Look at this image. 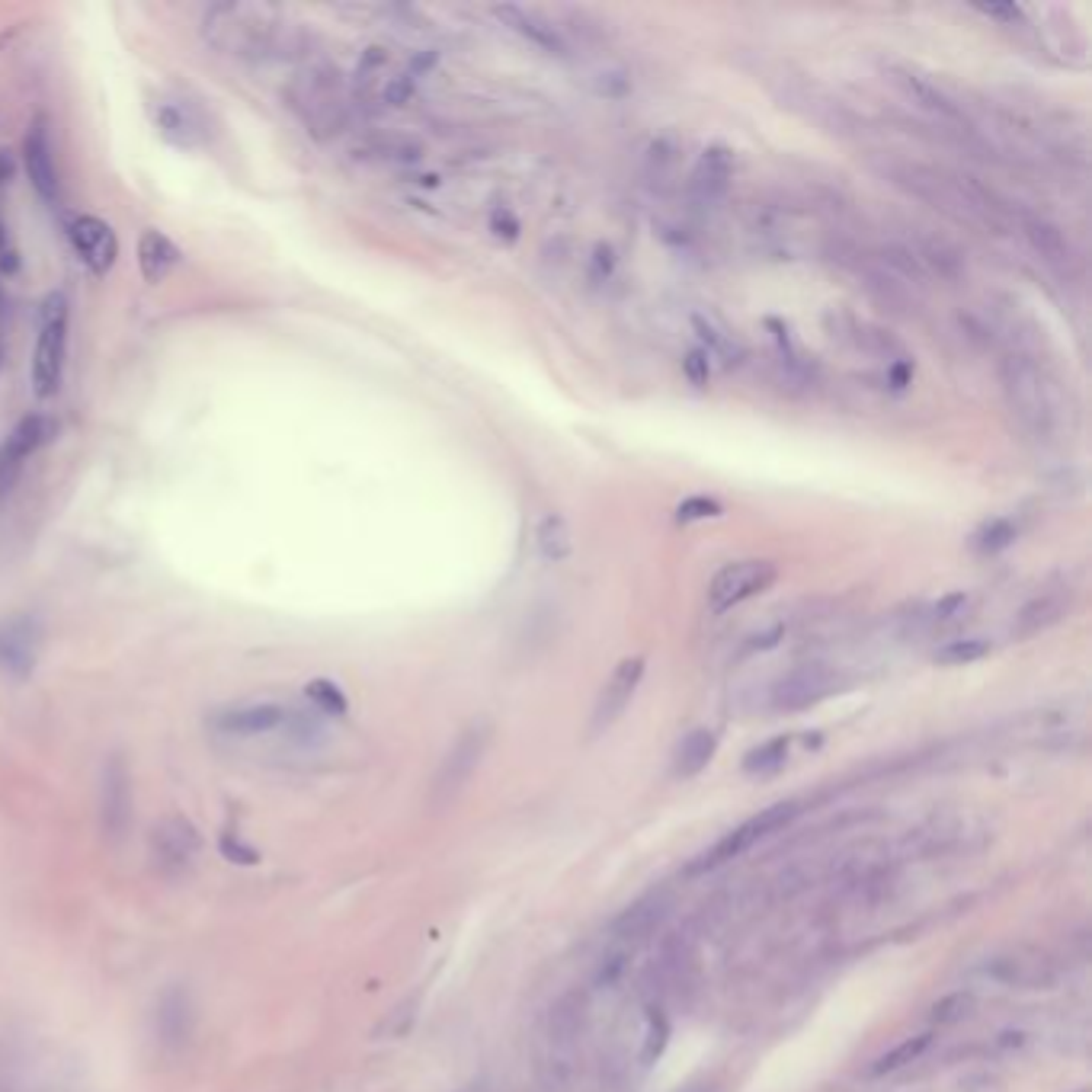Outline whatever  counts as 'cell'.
Returning a JSON list of instances; mask_svg holds the SVG:
<instances>
[{
	"mask_svg": "<svg viewBox=\"0 0 1092 1092\" xmlns=\"http://www.w3.org/2000/svg\"><path fill=\"white\" fill-rule=\"evenodd\" d=\"M289 709L279 701H247V705H235V709H224L215 715V731L231 734V737H257V734H269L285 727Z\"/></svg>",
	"mask_w": 1092,
	"mask_h": 1092,
	"instance_id": "cell-27",
	"label": "cell"
},
{
	"mask_svg": "<svg viewBox=\"0 0 1092 1092\" xmlns=\"http://www.w3.org/2000/svg\"><path fill=\"white\" fill-rule=\"evenodd\" d=\"M1012 541H1016V526H1012L1009 519H993V522H987V526L977 532V538H974L977 552H984V555L1003 552V549H1009Z\"/></svg>",
	"mask_w": 1092,
	"mask_h": 1092,
	"instance_id": "cell-43",
	"label": "cell"
},
{
	"mask_svg": "<svg viewBox=\"0 0 1092 1092\" xmlns=\"http://www.w3.org/2000/svg\"><path fill=\"white\" fill-rule=\"evenodd\" d=\"M221 855L231 859V862H241V866H254V862L260 859L247 843H241L238 833H224V836H221Z\"/></svg>",
	"mask_w": 1092,
	"mask_h": 1092,
	"instance_id": "cell-48",
	"label": "cell"
},
{
	"mask_svg": "<svg viewBox=\"0 0 1092 1092\" xmlns=\"http://www.w3.org/2000/svg\"><path fill=\"white\" fill-rule=\"evenodd\" d=\"M196 855H199V833L187 817H167V821L154 827L151 859H154V869L161 875L176 878V875L190 872Z\"/></svg>",
	"mask_w": 1092,
	"mask_h": 1092,
	"instance_id": "cell-19",
	"label": "cell"
},
{
	"mask_svg": "<svg viewBox=\"0 0 1092 1092\" xmlns=\"http://www.w3.org/2000/svg\"><path fill=\"white\" fill-rule=\"evenodd\" d=\"M0 269H4V272H13V269H16L13 254H4V250H0Z\"/></svg>",
	"mask_w": 1092,
	"mask_h": 1092,
	"instance_id": "cell-54",
	"label": "cell"
},
{
	"mask_svg": "<svg viewBox=\"0 0 1092 1092\" xmlns=\"http://www.w3.org/2000/svg\"><path fill=\"white\" fill-rule=\"evenodd\" d=\"M641 679H644V657H625L622 664L612 670V676L606 679V686L593 705V715H589V734L593 737L606 734L609 727L625 715L634 692L641 686Z\"/></svg>",
	"mask_w": 1092,
	"mask_h": 1092,
	"instance_id": "cell-17",
	"label": "cell"
},
{
	"mask_svg": "<svg viewBox=\"0 0 1092 1092\" xmlns=\"http://www.w3.org/2000/svg\"><path fill=\"white\" fill-rule=\"evenodd\" d=\"M667 914V900L664 897H647L641 903L628 906L625 914L616 920V936L619 939H631V936H644V932L660 923Z\"/></svg>",
	"mask_w": 1092,
	"mask_h": 1092,
	"instance_id": "cell-35",
	"label": "cell"
},
{
	"mask_svg": "<svg viewBox=\"0 0 1092 1092\" xmlns=\"http://www.w3.org/2000/svg\"><path fill=\"white\" fill-rule=\"evenodd\" d=\"M67 295L52 292L42 302V324L33 356V392L36 398H55L64 378V359H67Z\"/></svg>",
	"mask_w": 1092,
	"mask_h": 1092,
	"instance_id": "cell-7",
	"label": "cell"
},
{
	"mask_svg": "<svg viewBox=\"0 0 1092 1092\" xmlns=\"http://www.w3.org/2000/svg\"><path fill=\"white\" fill-rule=\"evenodd\" d=\"M22 161H27V173L33 179L36 193L52 202V206H61V179L55 170V154H52V135H49V122L45 116H36L27 139H22Z\"/></svg>",
	"mask_w": 1092,
	"mask_h": 1092,
	"instance_id": "cell-24",
	"label": "cell"
},
{
	"mask_svg": "<svg viewBox=\"0 0 1092 1092\" xmlns=\"http://www.w3.org/2000/svg\"><path fill=\"white\" fill-rule=\"evenodd\" d=\"M285 100L317 142H330L350 125L344 74L333 64H311L299 71L285 87Z\"/></svg>",
	"mask_w": 1092,
	"mask_h": 1092,
	"instance_id": "cell-3",
	"label": "cell"
},
{
	"mask_svg": "<svg viewBox=\"0 0 1092 1092\" xmlns=\"http://www.w3.org/2000/svg\"><path fill=\"white\" fill-rule=\"evenodd\" d=\"M836 686H839L836 670L814 660V664H801V667L788 670L776 686H772L769 698H772V709L776 712H801L817 701H824L830 692H836Z\"/></svg>",
	"mask_w": 1092,
	"mask_h": 1092,
	"instance_id": "cell-15",
	"label": "cell"
},
{
	"mask_svg": "<svg viewBox=\"0 0 1092 1092\" xmlns=\"http://www.w3.org/2000/svg\"><path fill=\"white\" fill-rule=\"evenodd\" d=\"M154 122H157V132L164 135V139L176 148H196L199 142V128L196 122L190 119V112L184 106H170V103H161L154 112Z\"/></svg>",
	"mask_w": 1092,
	"mask_h": 1092,
	"instance_id": "cell-33",
	"label": "cell"
},
{
	"mask_svg": "<svg viewBox=\"0 0 1092 1092\" xmlns=\"http://www.w3.org/2000/svg\"><path fill=\"white\" fill-rule=\"evenodd\" d=\"M490 227H493V235H497V238H507V241H513V238H516V231H519V224H516V218H513L510 212H493Z\"/></svg>",
	"mask_w": 1092,
	"mask_h": 1092,
	"instance_id": "cell-50",
	"label": "cell"
},
{
	"mask_svg": "<svg viewBox=\"0 0 1092 1092\" xmlns=\"http://www.w3.org/2000/svg\"><path fill=\"white\" fill-rule=\"evenodd\" d=\"M196 1035V1006L187 987H167L154 1009V1041L164 1054H184Z\"/></svg>",
	"mask_w": 1092,
	"mask_h": 1092,
	"instance_id": "cell-16",
	"label": "cell"
},
{
	"mask_svg": "<svg viewBox=\"0 0 1092 1092\" xmlns=\"http://www.w3.org/2000/svg\"><path fill=\"white\" fill-rule=\"evenodd\" d=\"M932 1038H936L932 1032H920V1035H909V1038H903L900 1044H894L891 1051H884L881 1057H875V1060H872V1067H869V1077H887V1074H897V1071H903V1067H909V1063L920 1060V1057L929 1051Z\"/></svg>",
	"mask_w": 1092,
	"mask_h": 1092,
	"instance_id": "cell-32",
	"label": "cell"
},
{
	"mask_svg": "<svg viewBox=\"0 0 1092 1092\" xmlns=\"http://www.w3.org/2000/svg\"><path fill=\"white\" fill-rule=\"evenodd\" d=\"M974 1006H977V999H974L971 990L945 993L929 1006V1022H932V1026H958V1022L971 1019Z\"/></svg>",
	"mask_w": 1092,
	"mask_h": 1092,
	"instance_id": "cell-39",
	"label": "cell"
},
{
	"mask_svg": "<svg viewBox=\"0 0 1092 1092\" xmlns=\"http://www.w3.org/2000/svg\"><path fill=\"white\" fill-rule=\"evenodd\" d=\"M779 577L776 561L766 558H746V561H734L724 564L715 574V580L709 583V609L715 616H724V612L737 609L740 603L760 596L763 589H769Z\"/></svg>",
	"mask_w": 1092,
	"mask_h": 1092,
	"instance_id": "cell-12",
	"label": "cell"
},
{
	"mask_svg": "<svg viewBox=\"0 0 1092 1092\" xmlns=\"http://www.w3.org/2000/svg\"><path fill=\"white\" fill-rule=\"evenodd\" d=\"M67 241H71L77 260L94 276H106L119 260V238L112 231V224L97 215H74L67 221Z\"/></svg>",
	"mask_w": 1092,
	"mask_h": 1092,
	"instance_id": "cell-18",
	"label": "cell"
},
{
	"mask_svg": "<svg viewBox=\"0 0 1092 1092\" xmlns=\"http://www.w3.org/2000/svg\"><path fill=\"white\" fill-rule=\"evenodd\" d=\"M869 164L891 187L926 202V206H932L951 221L977 224L990 235L1012 231L1016 206L999 193H993L990 187L977 184L974 176H965L948 167H936V164L909 161V157H900V154H872Z\"/></svg>",
	"mask_w": 1092,
	"mask_h": 1092,
	"instance_id": "cell-1",
	"label": "cell"
},
{
	"mask_svg": "<svg viewBox=\"0 0 1092 1092\" xmlns=\"http://www.w3.org/2000/svg\"><path fill=\"white\" fill-rule=\"evenodd\" d=\"M686 375H689L695 384L709 381V359H705V353H692V356L686 359Z\"/></svg>",
	"mask_w": 1092,
	"mask_h": 1092,
	"instance_id": "cell-51",
	"label": "cell"
},
{
	"mask_svg": "<svg viewBox=\"0 0 1092 1092\" xmlns=\"http://www.w3.org/2000/svg\"><path fill=\"white\" fill-rule=\"evenodd\" d=\"M827 324H830L836 340H843V344H849L859 353H866L872 359H884L887 366L906 362V350H903V344L891 330H884L878 324H869V321H859V317H852V314H830Z\"/></svg>",
	"mask_w": 1092,
	"mask_h": 1092,
	"instance_id": "cell-22",
	"label": "cell"
},
{
	"mask_svg": "<svg viewBox=\"0 0 1092 1092\" xmlns=\"http://www.w3.org/2000/svg\"><path fill=\"white\" fill-rule=\"evenodd\" d=\"M583 996L567 993L549 1012L544 1026V1044H549V1074L552 1083H567L577 1071L580 1038H583Z\"/></svg>",
	"mask_w": 1092,
	"mask_h": 1092,
	"instance_id": "cell-11",
	"label": "cell"
},
{
	"mask_svg": "<svg viewBox=\"0 0 1092 1092\" xmlns=\"http://www.w3.org/2000/svg\"><path fill=\"white\" fill-rule=\"evenodd\" d=\"M366 157H372V161H388V164H414L423 157V148L411 139H395V135H378V139L366 142L359 148Z\"/></svg>",
	"mask_w": 1092,
	"mask_h": 1092,
	"instance_id": "cell-36",
	"label": "cell"
},
{
	"mask_svg": "<svg viewBox=\"0 0 1092 1092\" xmlns=\"http://www.w3.org/2000/svg\"><path fill=\"white\" fill-rule=\"evenodd\" d=\"M586 84L593 87V94H600L606 100H625L631 94V74L619 64H596L593 71L586 74Z\"/></svg>",
	"mask_w": 1092,
	"mask_h": 1092,
	"instance_id": "cell-40",
	"label": "cell"
},
{
	"mask_svg": "<svg viewBox=\"0 0 1092 1092\" xmlns=\"http://www.w3.org/2000/svg\"><path fill=\"white\" fill-rule=\"evenodd\" d=\"M202 36L212 49L247 58V61H269L285 58L302 49L299 27L282 19L272 7H250V4H218L202 19Z\"/></svg>",
	"mask_w": 1092,
	"mask_h": 1092,
	"instance_id": "cell-2",
	"label": "cell"
},
{
	"mask_svg": "<svg viewBox=\"0 0 1092 1092\" xmlns=\"http://www.w3.org/2000/svg\"><path fill=\"white\" fill-rule=\"evenodd\" d=\"M493 16L504 22L507 30H513L516 36L532 42L535 49H541L544 55L571 58V39H564V33L558 30V22L552 16H544L541 10L519 7V4H500V7H493Z\"/></svg>",
	"mask_w": 1092,
	"mask_h": 1092,
	"instance_id": "cell-21",
	"label": "cell"
},
{
	"mask_svg": "<svg viewBox=\"0 0 1092 1092\" xmlns=\"http://www.w3.org/2000/svg\"><path fill=\"white\" fill-rule=\"evenodd\" d=\"M305 695L321 715H347V695L330 679H311L305 686Z\"/></svg>",
	"mask_w": 1092,
	"mask_h": 1092,
	"instance_id": "cell-42",
	"label": "cell"
},
{
	"mask_svg": "<svg viewBox=\"0 0 1092 1092\" xmlns=\"http://www.w3.org/2000/svg\"><path fill=\"white\" fill-rule=\"evenodd\" d=\"M686 1092H712L709 1086H692V1089H686Z\"/></svg>",
	"mask_w": 1092,
	"mask_h": 1092,
	"instance_id": "cell-57",
	"label": "cell"
},
{
	"mask_svg": "<svg viewBox=\"0 0 1092 1092\" xmlns=\"http://www.w3.org/2000/svg\"><path fill=\"white\" fill-rule=\"evenodd\" d=\"M692 327L701 340L705 353H712L718 362H724V366H740V362L746 359V350L740 340L727 330L718 317L712 314H692Z\"/></svg>",
	"mask_w": 1092,
	"mask_h": 1092,
	"instance_id": "cell-30",
	"label": "cell"
},
{
	"mask_svg": "<svg viewBox=\"0 0 1092 1092\" xmlns=\"http://www.w3.org/2000/svg\"><path fill=\"white\" fill-rule=\"evenodd\" d=\"M884 81L891 84L917 112H923L929 122H936V128L945 132L948 139H954L971 151H987V142L981 139V132L971 125L968 112L954 103L939 84L920 77L917 71H909L903 64H884Z\"/></svg>",
	"mask_w": 1092,
	"mask_h": 1092,
	"instance_id": "cell-6",
	"label": "cell"
},
{
	"mask_svg": "<svg viewBox=\"0 0 1092 1092\" xmlns=\"http://www.w3.org/2000/svg\"><path fill=\"white\" fill-rule=\"evenodd\" d=\"M1074 606V589L1071 586H1048L1038 596H1032L1026 606L1016 612L1012 619V638L1029 641L1035 634L1054 628Z\"/></svg>",
	"mask_w": 1092,
	"mask_h": 1092,
	"instance_id": "cell-25",
	"label": "cell"
},
{
	"mask_svg": "<svg viewBox=\"0 0 1092 1092\" xmlns=\"http://www.w3.org/2000/svg\"><path fill=\"white\" fill-rule=\"evenodd\" d=\"M179 260H184V254H179V247L164 231H157V227L142 231V238H139V269H142L145 282H151V285L164 282L170 272L179 266Z\"/></svg>",
	"mask_w": 1092,
	"mask_h": 1092,
	"instance_id": "cell-28",
	"label": "cell"
},
{
	"mask_svg": "<svg viewBox=\"0 0 1092 1092\" xmlns=\"http://www.w3.org/2000/svg\"><path fill=\"white\" fill-rule=\"evenodd\" d=\"M411 94H414V81L411 77H395L388 87H384V100H388L392 106H401V103H407V100H411Z\"/></svg>",
	"mask_w": 1092,
	"mask_h": 1092,
	"instance_id": "cell-49",
	"label": "cell"
},
{
	"mask_svg": "<svg viewBox=\"0 0 1092 1092\" xmlns=\"http://www.w3.org/2000/svg\"><path fill=\"white\" fill-rule=\"evenodd\" d=\"M965 606H968V596H965V593H948V596H942L936 606L926 609V622H929V628H932V625H945V622H951V619H958L961 612H965Z\"/></svg>",
	"mask_w": 1092,
	"mask_h": 1092,
	"instance_id": "cell-44",
	"label": "cell"
},
{
	"mask_svg": "<svg viewBox=\"0 0 1092 1092\" xmlns=\"http://www.w3.org/2000/svg\"><path fill=\"white\" fill-rule=\"evenodd\" d=\"M100 827L106 839H122L132 827V772L119 753H112L100 779Z\"/></svg>",
	"mask_w": 1092,
	"mask_h": 1092,
	"instance_id": "cell-20",
	"label": "cell"
},
{
	"mask_svg": "<svg viewBox=\"0 0 1092 1092\" xmlns=\"http://www.w3.org/2000/svg\"><path fill=\"white\" fill-rule=\"evenodd\" d=\"M39 625L30 616H16L0 625V667L10 676L27 679L39 660Z\"/></svg>",
	"mask_w": 1092,
	"mask_h": 1092,
	"instance_id": "cell-26",
	"label": "cell"
},
{
	"mask_svg": "<svg viewBox=\"0 0 1092 1092\" xmlns=\"http://www.w3.org/2000/svg\"><path fill=\"white\" fill-rule=\"evenodd\" d=\"M490 740H493V724L487 718L471 721L465 731L455 737V743L449 746V753L443 757L439 772L433 779V804H449L455 794L471 782L474 769L481 766Z\"/></svg>",
	"mask_w": 1092,
	"mask_h": 1092,
	"instance_id": "cell-9",
	"label": "cell"
},
{
	"mask_svg": "<svg viewBox=\"0 0 1092 1092\" xmlns=\"http://www.w3.org/2000/svg\"><path fill=\"white\" fill-rule=\"evenodd\" d=\"M788 737H772L760 746H753L743 757V769L749 776H769V772H779L788 760Z\"/></svg>",
	"mask_w": 1092,
	"mask_h": 1092,
	"instance_id": "cell-38",
	"label": "cell"
},
{
	"mask_svg": "<svg viewBox=\"0 0 1092 1092\" xmlns=\"http://www.w3.org/2000/svg\"><path fill=\"white\" fill-rule=\"evenodd\" d=\"M465 1092H493V1089H487V1086H471V1089H465Z\"/></svg>",
	"mask_w": 1092,
	"mask_h": 1092,
	"instance_id": "cell-56",
	"label": "cell"
},
{
	"mask_svg": "<svg viewBox=\"0 0 1092 1092\" xmlns=\"http://www.w3.org/2000/svg\"><path fill=\"white\" fill-rule=\"evenodd\" d=\"M993 651V644L987 638H958L948 641L936 651V664L942 667H965V664H977Z\"/></svg>",
	"mask_w": 1092,
	"mask_h": 1092,
	"instance_id": "cell-41",
	"label": "cell"
},
{
	"mask_svg": "<svg viewBox=\"0 0 1092 1092\" xmlns=\"http://www.w3.org/2000/svg\"><path fill=\"white\" fill-rule=\"evenodd\" d=\"M977 974L1006 990H1048L1057 981L1054 961L1035 945H1006L977 965Z\"/></svg>",
	"mask_w": 1092,
	"mask_h": 1092,
	"instance_id": "cell-8",
	"label": "cell"
},
{
	"mask_svg": "<svg viewBox=\"0 0 1092 1092\" xmlns=\"http://www.w3.org/2000/svg\"><path fill=\"white\" fill-rule=\"evenodd\" d=\"M647 176L654 179L657 187L670 184V179L676 176V167H679V145L670 139V135H660V139H654L647 145Z\"/></svg>",
	"mask_w": 1092,
	"mask_h": 1092,
	"instance_id": "cell-37",
	"label": "cell"
},
{
	"mask_svg": "<svg viewBox=\"0 0 1092 1092\" xmlns=\"http://www.w3.org/2000/svg\"><path fill=\"white\" fill-rule=\"evenodd\" d=\"M999 381L1016 426L1035 443H1048L1054 433V401L1041 366L1022 350H1009L999 359Z\"/></svg>",
	"mask_w": 1092,
	"mask_h": 1092,
	"instance_id": "cell-4",
	"label": "cell"
},
{
	"mask_svg": "<svg viewBox=\"0 0 1092 1092\" xmlns=\"http://www.w3.org/2000/svg\"><path fill=\"white\" fill-rule=\"evenodd\" d=\"M535 544L544 561H564L567 555H571L574 541H571V529H567L564 516L558 513H544L538 519V529H535Z\"/></svg>",
	"mask_w": 1092,
	"mask_h": 1092,
	"instance_id": "cell-34",
	"label": "cell"
},
{
	"mask_svg": "<svg viewBox=\"0 0 1092 1092\" xmlns=\"http://www.w3.org/2000/svg\"><path fill=\"white\" fill-rule=\"evenodd\" d=\"M769 90L776 94V100L785 109L798 112L801 119L814 122L817 128H824L830 135H839V139H855V135H862V128H866L862 116L843 97H836L830 87L817 84L814 77L785 71V74L769 77Z\"/></svg>",
	"mask_w": 1092,
	"mask_h": 1092,
	"instance_id": "cell-5",
	"label": "cell"
},
{
	"mask_svg": "<svg viewBox=\"0 0 1092 1092\" xmlns=\"http://www.w3.org/2000/svg\"><path fill=\"white\" fill-rule=\"evenodd\" d=\"M676 516H679V522L721 516V504H715V500H709V497H689V500H682V504H679Z\"/></svg>",
	"mask_w": 1092,
	"mask_h": 1092,
	"instance_id": "cell-46",
	"label": "cell"
},
{
	"mask_svg": "<svg viewBox=\"0 0 1092 1092\" xmlns=\"http://www.w3.org/2000/svg\"><path fill=\"white\" fill-rule=\"evenodd\" d=\"M798 811H801V808L794 804V801H779V804H772V808L760 811L757 817H749V821H743V824H740V827H734L731 833H724V836L718 839V843H715L709 852H705L698 862H692L689 872H692V875H698V872H712V869L727 866V862H731V859H740L746 849H753V846L760 843V839H766V836H772V833L785 830V827L794 821V817H798Z\"/></svg>",
	"mask_w": 1092,
	"mask_h": 1092,
	"instance_id": "cell-10",
	"label": "cell"
},
{
	"mask_svg": "<svg viewBox=\"0 0 1092 1092\" xmlns=\"http://www.w3.org/2000/svg\"><path fill=\"white\" fill-rule=\"evenodd\" d=\"M667 1044V1019L660 1016V1009H651L647 1016V1044H644V1063H651L654 1057H660Z\"/></svg>",
	"mask_w": 1092,
	"mask_h": 1092,
	"instance_id": "cell-45",
	"label": "cell"
},
{
	"mask_svg": "<svg viewBox=\"0 0 1092 1092\" xmlns=\"http://www.w3.org/2000/svg\"><path fill=\"white\" fill-rule=\"evenodd\" d=\"M0 359H4V356H0Z\"/></svg>",
	"mask_w": 1092,
	"mask_h": 1092,
	"instance_id": "cell-58",
	"label": "cell"
},
{
	"mask_svg": "<svg viewBox=\"0 0 1092 1092\" xmlns=\"http://www.w3.org/2000/svg\"><path fill=\"white\" fill-rule=\"evenodd\" d=\"M55 436H58V423L49 414H30L10 429V436L0 446V497L13 490L22 462L33 459L49 443H55Z\"/></svg>",
	"mask_w": 1092,
	"mask_h": 1092,
	"instance_id": "cell-14",
	"label": "cell"
},
{
	"mask_svg": "<svg viewBox=\"0 0 1092 1092\" xmlns=\"http://www.w3.org/2000/svg\"><path fill=\"white\" fill-rule=\"evenodd\" d=\"M731 176H734V157L731 151L724 148H712L705 151L698 157V164L692 170V190L701 196V199H718L727 193V187H731Z\"/></svg>",
	"mask_w": 1092,
	"mask_h": 1092,
	"instance_id": "cell-29",
	"label": "cell"
},
{
	"mask_svg": "<svg viewBox=\"0 0 1092 1092\" xmlns=\"http://www.w3.org/2000/svg\"><path fill=\"white\" fill-rule=\"evenodd\" d=\"M981 13L996 16V19H1019L1022 16V10L1016 4H1009V7H981Z\"/></svg>",
	"mask_w": 1092,
	"mask_h": 1092,
	"instance_id": "cell-53",
	"label": "cell"
},
{
	"mask_svg": "<svg viewBox=\"0 0 1092 1092\" xmlns=\"http://www.w3.org/2000/svg\"><path fill=\"white\" fill-rule=\"evenodd\" d=\"M715 746H718V740H715V734L709 731V727H695V731H689L676 746L673 776L676 779H695L698 772L712 763Z\"/></svg>",
	"mask_w": 1092,
	"mask_h": 1092,
	"instance_id": "cell-31",
	"label": "cell"
},
{
	"mask_svg": "<svg viewBox=\"0 0 1092 1092\" xmlns=\"http://www.w3.org/2000/svg\"><path fill=\"white\" fill-rule=\"evenodd\" d=\"M13 173H16V161H13V154H10L7 148H0V184H10Z\"/></svg>",
	"mask_w": 1092,
	"mask_h": 1092,
	"instance_id": "cell-52",
	"label": "cell"
},
{
	"mask_svg": "<svg viewBox=\"0 0 1092 1092\" xmlns=\"http://www.w3.org/2000/svg\"><path fill=\"white\" fill-rule=\"evenodd\" d=\"M903 247L914 254L920 269L926 272V279L936 276V279L951 282V285L965 279V272H968L965 254L958 250V244H951L948 238L923 231V227H914V235L903 241Z\"/></svg>",
	"mask_w": 1092,
	"mask_h": 1092,
	"instance_id": "cell-23",
	"label": "cell"
},
{
	"mask_svg": "<svg viewBox=\"0 0 1092 1092\" xmlns=\"http://www.w3.org/2000/svg\"><path fill=\"white\" fill-rule=\"evenodd\" d=\"M4 244H7V231H4V224H0V250H4Z\"/></svg>",
	"mask_w": 1092,
	"mask_h": 1092,
	"instance_id": "cell-55",
	"label": "cell"
},
{
	"mask_svg": "<svg viewBox=\"0 0 1092 1092\" xmlns=\"http://www.w3.org/2000/svg\"><path fill=\"white\" fill-rule=\"evenodd\" d=\"M1012 231L1026 241L1032 247V254L1048 263L1054 272H1063V276H1071V272L1077 269V250L1071 244V238L1063 235V227L1054 224L1048 215L1041 212H1029V209H1019L1016 206V215H1012Z\"/></svg>",
	"mask_w": 1092,
	"mask_h": 1092,
	"instance_id": "cell-13",
	"label": "cell"
},
{
	"mask_svg": "<svg viewBox=\"0 0 1092 1092\" xmlns=\"http://www.w3.org/2000/svg\"><path fill=\"white\" fill-rule=\"evenodd\" d=\"M628 968V951H612L603 958L600 971H596V984L600 987H612L616 981H622V974Z\"/></svg>",
	"mask_w": 1092,
	"mask_h": 1092,
	"instance_id": "cell-47",
	"label": "cell"
}]
</instances>
